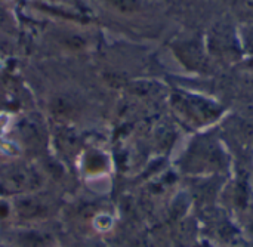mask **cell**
<instances>
[{"label":"cell","instance_id":"1","mask_svg":"<svg viewBox=\"0 0 253 247\" xmlns=\"http://www.w3.org/2000/svg\"><path fill=\"white\" fill-rule=\"evenodd\" d=\"M52 110H53L58 116H68V114H71V113H73L74 105H73L70 101L64 99V98H58V99H55V101H53V104H52Z\"/></svg>","mask_w":253,"mask_h":247},{"label":"cell","instance_id":"2","mask_svg":"<svg viewBox=\"0 0 253 247\" xmlns=\"http://www.w3.org/2000/svg\"><path fill=\"white\" fill-rule=\"evenodd\" d=\"M120 12H132L138 7L136 0H108Z\"/></svg>","mask_w":253,"mask_h":247}]
</instances>
